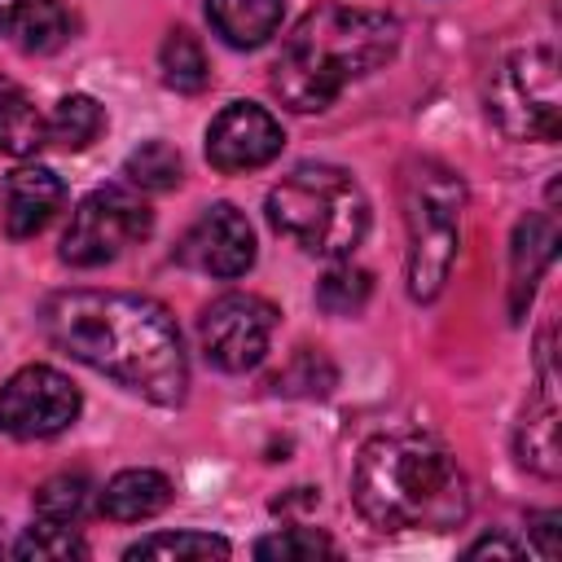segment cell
<instances>
[{
  "label": "cell",
  "mask_w": 562,
  "mask_h": 562,
  "mask_svg": "<svg viewBox=\"0 0 562 562\" xmlns=\"http://www.w3.org/2000/svg\"><path fill=\"white\" fill-rule=\"evenodd\" d=\"M518 461L531 470V474H544L553 479L562 457H558V395H553V351H549V329H544V342H540V395L536 404H527L522 422H518Z\"/></svg>",
  "instance_id": "7c38bea8"
},
{
  "label": "cell",
  "mask_w": 562,
  "mask_h": 562,
  "mask_svg": "<svg viewBox=\"0 0 562 562\" xmlns=\"http://www.w3.org/2000/svg\"><path fill=\"white\" fill-rule=\"evenodd\" d=\"M158 66H162V83L176 88V92H202L206 79H211L206 53H202L198 35L184 31V26L167 31V40H162V48H158Z\"/></svg>",
  "instance_id": "d6986e66"
},
{
  "label": "cell",
  "mask_w": 562,
  "mask_h": 562,
  "mask_svg": "<svg viewBox=\"0 0 562 562\" xmlns=\"http://www.w3.org/2000/svg\"><path fill=\"white\" fill-rule=\"evenodd\" d=\"M44 338L70 360L114 378L149 404H180L189 391V360L176 316L123 290H61L40 307Z\"/></svg>",
  "instance_id": "6da1fadb"
},
{
  "label": "cell",
  "mask_w": 562,
  "mask_h": 562,
  "mask_svg": "<svg viewBox=\"0 0 562 562\" xmlns=\"http://www.w3.org/2000/svg\"><path fill=\"white\" fill-rule=\"evenodd\" d=\"M233 544L224 536H206V531H158V536H140L136 544L123 549L127 562L136 558H189V562H206V558H228Z\"/></svg>",
  "instance_id": "ffe728a7"
},
{
  "label": "cell",
  "mask_w": 562,
  "mask_h": 562,
  "mask_svg": "<svg viewBox=\"0 0 562 562\" xmlns=\"http://www.w3.org/2000/svg\"><path fill=\"white\" fill-rule=\"evenodd\" d=\"M281 145H285L281 123L255 101L224 105L206 127V162L224 176L255 171V167L272 162L281 154Z\"/></svg>",
  "instance_id": "8fae6325"
},
{
  "label": "cell",
  "mask_w": 562,
  "mask_h": 562,
  "mask_svg": "<svg viewBox=\"0 0 562 562\" xmlns=\"http://www.w3.org/2000/svg\"><path fill=\"white\" fill-rule=\"evenodd\" d=\"M285 0H206V22L233 48H259L277 35Z\"/></svg>",
  "instance_id": "2e32d148"
},
{
  "label": "cell",
  "mask_w": 562,
  "mask_h": 562,
  "mask_svg": "<svg viewBox=\"0 0 562 562\" xmlns=\"http://www.w3.org/2000/svg\"><path fill=\"white\" fill-rule=\"evenodd\" d=\"M88 496H92L88 474H70V470H66V474L44 479V483L35 487L31 505H35V514L48 518V522H75V518H83Z\"/></svg>",
  "instance_id": "7402d4cb"
},
{
  "label": "cell",
  "mask_w": 562,
  "mask_h": 562,
  "mask_svg": "<svg viewBox=\"0 0 562 562\" xmlns=\"http://www.w3.org/2000/svg\"><path fill=\"white\" fill-rule=\"evenodd\" d=\"M351 501L378 531H448L470 514V483L443 439L386 430L360 448Z\"/></svg>",
  "instance_id": "7a4b0ae2"
},
{
  "label": "cell",
  "mask_w": 562,
  "mask_h": 562,
  "mask_svg": "<svg viewBox=\"0 0 562 562\" xmlns=\"http://www.w3.org/2000/svg\"><path fill=\"white\" fill-rule=\"evenodd\" d=\"M465 558H522V549L514 540H505V536H483V540H474L465 549Z\"/></svg>",
  "instance_id": "f1b7e54d"
},
{
  "label": "cell",
  "mask_w": 562,
  "mask_h": 562,
  "mask_svg": "<svg viewBox=\"0 0 562 562\" xmlns=\"http://www.w3.org/2000/svg\"><path fill=\"white\" fill-rule=\"evenodd\" d=\"M149 228H154V211L145 206L140 193L123 184L92 189L70 215V228L61 237V259L70 268H101L119 259L127 246L145 241Z\"/></svg>",
  "instance_id": "52a82bcc"
},
{
  "label": "cell",
  "mask_w": 562,
  "mask_h": 562,
  "mask_svg": "<svg viewBox=\"0 0 562 562\" xmlns=\"http://www.w3.org/2000/svg\"><path fill=\"white\" fill-rule=\"evenodd\" d=\"M13 558H88V540L79 531H70V522H48L40 518L35 527L22 531V540L13 544Z\"/></svg>",
  "instance_id": "484cf974"
},
{
  "label": "cell",
  "mask_w": 562,
  "mask_h": 562,
  "mask_svg": "<svg viewBox=\"0 0 562 562\" xmlns=\"http://www.w3.org/2000/svg\"><path fill=\"white\" fill-rule=\"evenodd\" d=\"M35 0H0V35H9L18 22H22V13L31 9Z\"/></svg>",
  "instance_id": "f546056e"
},
{
  "label": "cell",
  "mask_w": 562,
  "mask_h": 562,
  "mask_svg": "<svg viewBox=\"0 0 562 562\" xmlns=\"http://www.w3.org/2000/svg\"><path fill=\"white\" fill-rule=\"evenodd\" d=\"M553 531H558V514H536V518H531V540H536V553H540V558H558Z\"/></svg>",
  "instance_id": "83f0119b"
},
{
  "label": "cell",
  "mask_w": 562,
  "mask_h": 562,
  "mask_svg": "<svg viewBox=\"0 0 562 562\" xmlns=\"http://www.w3.org/2000/svg\"><path fill=\"white\" fill-rule=\"evenodd\" d=\"M176 259L202 277H241L255 263V233L250 220L233 206V202H215L206 206L180 237Z\"/></svg>",
  "instance_id": "30bf717a"
},
{
  "label": "cell",
  "mask_w": 562,
  "mask_h": 562,
  "mask_svg": "<svg viewBox=\"0 0 562 562\" xmlns=\"http://www.w3.org/2000/svg\"><path fill=\"white\" fill-rule=\"evenodd\" d=\"M487 114L509 140H558L562 132V88L558 53L549 44L509 53L487 79Z\"/></svg>",
  "instance_id": "8992f818"
},
{
  "label": "cell",
  "mask_w": 562,
  "mask_h": 562,
  "mask_svg": "<svg viewBox=\"0 0 562 562\" xmlns=\"http://www.w3.org/2000/svg\"><path fill=\"white\" fill-rule=\"evenodd\" d=\"M395 48L400 22L391 13L321 4L303 13L299 26L285 35L281 57L272 66V92L299 114L329 110L351 79L386 66Z\"/></svg>",
  "instance_id": "3957f363"
},
{
  "label": "cell",
  "mask_w": 562,
  "mask_h": 562,
  "mask_svg": "<svg viewBox=\"0 0 562 562\" xmlns=\"http://www.w3.org/2000/svg\"><path fill=\"white\" fill-rule=\"evenodd\" d=\"M465 184L452 167L417 158L404 176V224H408V294L430 303L457 259Z\"/></svg>",
  "instance_id": "5b68a950"
},
{
  "label": "cell",
  "mask_w": 562,
  "mask_h": 562,
  "mask_svg": "<svg viewBox=\"0 0 562 562\" xmlns=\"http://www.w3.org/2000/svg\"><path fill=\"white\" fill-rule=\"evenodd\" d=\"M277 391L285 395H325L334 386V364L321 356V351H299L277 378H272Z\"/></svg>",
  "instance_id": "4316f807"
},
{
  "label": "cell",
  "mask_w": 562,
  "mask_h": 562,
  "mask_svg": "<svg viewBox=\"0 0 562 562\" xmlns=\"http://www.w3.org/2000/svg\"><path fill=\"white\" fill-rule=\"evenodd\" d=\"M105 127V110L88 97V92H70L53 105V114L44 119V132L53 145L61 149H88Z\"/></svg>",
  "instance_id": "ac0fdd59"
},
{
  "label": "cell",
  "mask_w": 562,
  "mask_h": 562,
  "mask_svg": "<svg viewBox=\"0 0 562 562\" xmlns=\"http://www.w3.org/2000/svg\"><path fill=\"white\" fill-rule=\"evenodd\" d=\"M123 176H127L136 189L162 193V189H176V184H180L184 162H180V149H176V145H167V140H145V145H136V149L123 158Z\"/></svg>",
  "instance_id": "44dd1931"
},
{
  "label": "cell",
  "mask_w": 562,
  "mask_h": 562,
  "mask_svg": "<svg viewBox=\"0 0 562 562\" xmlns=\"http://www.w3.org/2000/svg\"><path fill=\"white\" fill-rule=\"evenodd\" d=\"M13 31L22 35V53H57L70 40V9L61 0H35Z\"/></svg>",
  "instance_id": "603a6c76"
},
{
  "label": "cell",
  "mask_w": 562,
  "mask_h": 562,
  "mask_svg": "<svg viewBox=\"0 0 562 562\" xmlns=\"http://www.w3.org/2000/svg\"><path fill=\"white\" fill-rule=\"evenodd\" d=\"M171 505V479L162 470H119L105 492H101V509L114 522H145L154 514H162Z\"/></svg>",
  "instance_id": "9a60e30c"
},
{
  "label": "cell",
  "mask_w": 562,
  "mask_h": 562,
  "mask_svg": "<svg viewBox=\"0 0 562 562\" xmlns=\"http://www.w3.org/2000/svg\"><path fill=\"white\" fill-rule=\"evenodd\" d=\"M44 140H48V132H44V119H40V110L31 105V97H26L18 83L0 79V154L26 158V154H35Z\"/></svg>",
  "instance_id": "e0dca14e"
},
{
  "label": "cell",
  "mask_w": 562,
  "mask_h": 562,
  "mask_svg": "<svg viewBox=\"0 0 562 562\" xmlns=\"http://www.w3.org/2000/svg\"><path fill=\"white\" fill-rule=\"evenodd\" d=\"M272 329H277V307L259 294H220L198 321L202 351L224 373L255 369L272 342Z\"/></svg>",
  "instance_id": "ba28073f"
},
{
  "label": "cell",
  "mask_w": 562,
  "mask_h": 562,
  "mask_svg": "<svg viewBox=\"0 0 562 562\" xmlns=\"http://www.w3.org/2000/svg\"><path fill=\"white\" fill-rule=\"evenodd\" d=\"M373 294V277L364 268H329L321 281H316V307L329 312V316H356Z\"/></svg>",
  "instance_id": "cb8c5ba5"
},
{
  "label": "cell",
  "mask_w": 562,
  "mask_h": 562,
  "mask_svg": "<svg viewBox=\"0 0 562 562\" xmlns=\"http://www.w3.org/2000/svg\"><path fill=\"white\" fill-rule=\"evenodd\" d=\"M66 184L48 167H18L4 180V228L9 237H35L61 206Z\"/></svg>",
  "instance_id": "5bb4252c"
},
{
  "label": "cell",
  "mask_w": 562,
  "mask_h": 562,
  "mask_svg": "<svg viewBox=\"0 0 562 562\" xmlns=\"http://www.w3.org/2000/svg\"><path fill=\"white\" fill-rule=\"evenodd\" d=\"M255 558L263 562H307V558H338V544L325 531L312 527H285L255 544Z\"/></svg>",
  "instance_id": "d4e9b609"
},
{
  "label": "cell",
  "mask_w": 562,
  "mask_h": 562,
  "mask_svg": "<svg viewBox=\"0 0 562 562\" xmlns=\"http://www.w3.org/2000/svg\"><path fill=\"white\" fill-rule=\"evenodd\" d=\"M268 220L294 246L321 259H347L369 233V198L351 180V171L303 162L272 184Z\"/></svg>",
  "instance_id": "277c9868"
},
{
  "label": "cell",
  "mask_w": 562,
  "mask_h": 562,
  "mask_svg": "<svg viewBox=\"0 0 562 562\" xmlns=\"http://www.w3.org/2000/svg\"><path fill=\"white\" fill-rule=\"evenodd\" d=\"M558 255V220L549 211L522 215L514 228V246H509V312L514 321H522L531 290L540 281V272L553 263Z\"/></svg>",
  "instance_id": "4fadbf2b"
},
{
  "label": "cell",
  "mask_w": 562,
  "mask_h": 562,
  "mask_svg": "<svg viewBox=\"0 0 562 562\" xmlns=\"http://www.w3.org/2000/svg\"><path fill=\"white\" fill-rule=\"evenodd\" d=\"M79 404L83 400L66 373L26 364L0 386V430L13 439H48L79 417Z\"/></svg>",
  "instance_id": "9c48e42d"
}]
</instances>
